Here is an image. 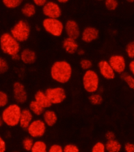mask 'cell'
I'll return each mask as SVG.
<instances>
[{
    "label": "cell",
    "instance_id": "cell-45",
    "mask_svg": "<svg viewBox=\"0 0 134 152\" xmlns=\"http://www.w3.org/2000/svg\"><path fill=\"white\" fill-rule=\"evenodd\" d=\"M127 2H130V3H133V2H134V0H128Z\"/></svg>",
    "mask_w": 134,
    "mask_h": 152
},
{
    "label": "cell",
    "instance_id": "cell-16",
    "mask_svg": "<svg viewBox=\"0 0 134 152\" xmlns=\"http://www.w3.org/2000/svg\"><path fill=\"white\" fill-rule=\"evenodd\" d=\"M33 121V114L29 109H23L21 111L19 125L22 129L27 130Z\"/></svg>",
    "mask_w": 134,
    "mask_h": 152
},
{
    "label": "cell",
    "instance_id": "cell-3",
    "mask_svg": "<svg viewBox=\"0 0 134 152\" xmlns=\"http://www.w3.org/2000/svg\"><path fill=\"white\" fill-rule=\"evenodd\" d=\"M0 48L2 52L10 57L21 53L20 43L9 32H5L0 37Z\"/></svg>",
    "mask_w": 134,
    "mask_h": 152
},
{
    "label": "cell",
    "instance_id": "cell-14",
    "mask_svg": "<svg viewBox=\"0 0 134 152\" xmlns=\"http://www.w3.org/2000/svg\"><path fill=\"white\" fill-rule=\"evenodd\" d=\"M100 37V32L99 30L95 27L89 26L83 29L81 34V40L84 43H90L93 41L96 40Z\"/></svg>",
    "mask_w": 134,
    "mask_h": 152
},
{
    "label": "cell",
    "instance_id": "cell-22",
    "mask_svg": "<svg viewBox=\"0 0 134 152\" xmlns=\"http://www.w3.org/2000/svg\"><path fill=\"white\" fill-rule=\"evenodd\" d=\"M29 109L32 113L33 115L36 116H43V113L45 111V109H43L40 105L35 100H32L29 106Z\"/></svg>",
    "mask_w": 134,
    "mask_h": 152
},
{
    "label": "cell",
    "instance_id": "cell-15",
    "mask_svg": "<svg viewBox=\"0 0 134 152\" xmlns=\"http://www.w3.org/2000/svg\"><path fill=\"white\" fill-rule=\"evenodd\" d=\"M21 61L25 65H32L37 61V56L34 50L29 48H25L20 53Z\"/></svg>",
    "mask_w": 134,
    "mask_h": 152
},
{
    "label": "cell",
    "instance_id": "cell-24",
    "mask_svg": "<svg viewBox=\"0 0 134 152\" xmlns=\"http://www.w3.org/2000/svg\"><path fill=\"white\" fill-rule=\"evenodd\" d=\"M122 79L125 84H127L128 87L130 88V89H132L134 91V77L130 74V73H124L123 74H122Z\"/></svg>",
    "mask_w": 134,
    "mask_h": 152
},
{
    "label": "cell",
    "instance_id": "cell-17",
    "mask_svg": "<svg viewBox=\"0 0 134 152\" xmlns=\"http://www.w3.org/2000/svg\"><path fill=\"white\" fill-rule=\"evenodd\" d=\"M62 48L67 54L74 55L77 52V50L79 49V45H78V43L77 42V40L73 39L66 37L62 41Z\"/></svg>",
    "mask_w": 134,
    "mask_h": 152
},
{
    "label": "cell",
    "instance_id": "cell-2",
    "mask_svg": "<svg viewBox=\"0 0 134 152\" xmlns=\"http://www.w3.org/2000/svg\"><path fill=\"white\" fill-rule=\"evenodd\" d=\"M21 111L22 109L17 103L8 105L5 107L1 114L5 125L9 127H16L19 125Z\"/></svg>",
    "mask_w": 134,
    "mask_h": 152
},
{
    "label": "cell",
    "instance_id": "cell-28",
    "mask_svg": "<svg viewBox=\"0 0 134 152\" xmlns=\"http://www.w3.org/2000/svg\"><path fill=\"white\" fill-rule=\"evenodd\" d=\"M80 67L84 71H88L92 69V61L87 58H83L80 61Z\"/></svg>",
    "mask_w": 134,
    "mask_h": 152
},
{
    "label": "cell",
    "instance_id": "cell-35",
    "mask_svg": "<svg viewBox=\"0 0 134 152\" xmlns=\"http://www.w3.org/2000/svg\"><path fill=\"white\" fill-rule=\"evenodd\" d=\"M48 152H63V147H62L60 144L55 143L48 148Z\"/></svg>",
    "mask_w": 134,
    "mask_h": 152
},
{
    "label": "cell",
    "instance_id": "cell-20",
    "mask_svg": "<svg viewBox=\"0 0 134 152\" xmlns=\"http://www.w3.org/2000/svg\"><path fill=\"white\" fill-rule=\"evenodd\" d=\"M21 11L25 18H30L35 16V14L37 13V8H36V6L32 2H27L23 5V7L21 9Z\"/></svg>",
    "mask_w": 134,
    "mask_h": 152
},
{
    "label": "cell",
    "instance_id": "cell-9",
    "mask_svg": "<svg viewBox=\"0 0 134 152\" xmlns=\"http://www.w3.org/2000/svg\"><path fill=\"white\" fill-rule=\"evenodd\" d=\"M42 11L46 18L59 19L62 16V8L60 5L53 1H48L45 6L42 8Z\"/></svg>",
    "mask_w": 134,
    "mask_h": 152
},
{
    "label": "cell",
    "instance_id": "cell-39",
    "mask_svg": "<svg viewBox=\"0 0 134 152\" xmlns=\"http://www.w3.org/2000/svg\"><path fill=\"white\" fill-rule=\"evenodd\" d=\"M47 2H48L47 0H33V4L36 7H42V8L45 6Z\"/></svg>",
    "mask_w": 134,
    "mask_h": 152
},
{
    "label": "cell",
    "instance_id": "cell-23",
    "mask_svg": "<svg viewBox=\"0 0 134 152\" xmlns=\"http://www.w3.org/2000/svg\"><path fill=\"white\" fill-rule=\"evenodd\" d=\"M48 148L47 143L43 140L35 141L34 145L30 152H48Z\"/></svg>",
    "mask_w": 134,
    "mask_h": 152
},
{
    "label": "cell",
    "instance_id": "cell-41",
    "mask_svg": "<svg viewBox=\"0 0 134 152\" xmlns=\"http://www.w3.org/2000/svg\"><path fill=\"white\" fill-rule=\"evenodd\" d=\"M11 58L13 61H19V60H21L20 54H18V55H13V56H11Z\"/></svg>",
    "mask_w": 134,
    "mask_h": 152
},
{
    "label": "cell",
    "instance_id": "cell-31",
    "mask_svg": "<svg viewBox=\"0 0 134 152\" xmlns=\"http://www.w3.org/2000/svg\"><path fill=\"white\" fill-rule=\"evenodd\" d=\"M118 7V2L117 0H106L105 7L110 11H114Z\"/></svg>",
    "mask_w": 134,
    "mask_h": 152
},
{
    "label": "cell",
    "instance_id": "cell-18",
    "mask_svg": "<svg viewBox=\"0 0 134 152\" xmlns=\"http://www.w3.org/2000/svg\"><path fill=\"white\" fill-rule=\"evenodd\" d=\"M34 100L37 102H38L43 109H48L52 105L47 95H46L45 91H37L34 95Z\"/></svg>",
    "mask_w": 134,
    "mask_h": 152
},
{
    "label": "cell",
    "instance_id": "cell-6",
    "mask_svg": "<svg viewBox=\"0 0 134 152\" xmlns=\"http://www.w3.org/2000/svg\"><path fill=\"white\" fill-rule=\"evenodd\" d=\"M42 27L48 34L52 37H61L64 32L65 25L59 19L44 18L42 22Z\"/></svg>",
    "mask_w": 134,
    "mask_h": 152
},
{
    "label": "cell",
    "instance_id": "cell-27",
    "mask_svg": "<svg viewBox=\"0 0 134 152\" xmlns=\"http://www.w3.org/2000/svg\"><path fill=\"white\" fill-rule=\"evenodd\" d=\"M35 141L33 140V139L30 136L25 137L22 140V147L23 149L26 151H31L32 149V147L34 145Z\"/></svg>",
    "mask_w": 134,
    "mask_h": 152
},
{
    "label": "cell",
    "instance_id": "cell-19",
    "mask_svg": "<svg viewBox=\"0 0 134 152\" xmlns=\"http://www.w3.org/2000/svg\"><path fill=\"white\" fill-rule=\"evenodd\" d=\"M43 121L48 127H52L57 123L58 115L52 110H46L43 114Z\"/></svg>",
    "mask_w": 134,
    "mask_h": 152
},
{
    "label": "cell",
    "instance_id": "cell-33",
    "mask_svg": "<svg viewBox=\"0 0 134 152\" xmlns=\"http://www.w3.org/2000/svg\"><path fill=\"white\" fill-rule=\"evenodd\" d=\"M91 152H107L106 151V147H105V143L103 142H96L93 145L92 148Z\"/></svg>",
    "mask_w": 134,
    "mask_h": 152
},
{
    "label": "cell",
    "instance_id": "cell-40",
    "mask_svg": "<svg viewBox=\"0 0 134 152\" xmlns=\"http://www.w3.org/2000/svg\"><path fill=\"white\" fill-rule=\"evenodd\" d=\"M129 69H130V74H132L134 77V59L130 61V63H129Z\"/></svg>",
    "mask_w": 134,
    "mask_h": 152
},
{
    "label": "cell",
    "instance_id": "cell-7",
    "mask_svg": "<svg viewBox=\"0 0 134 152\" xmlns=\"http://www.w3.org/2000/svg\"><path fill=\"white\" fill-rule=\"evenodd\" d=\"M45 93L52 105H59L66 100V92L62 87H53L46 89Z\"/></svg>",
    "mask_w": 134,
    "mask_h": 152
},
{
    "label": "cell",
    "instance_id": "cell-5",
    "mask_svg": "<svg viewBox=\"0 0 134 152\" xmlns=\"http://www.w3.org/2000/svg\"><path fill=\"white\" fill-rule=\"evenodd\" d=\"M10 33L19 43L25 42L29 39L31 34V26L27 20H20L12 27Z\"/></svg>",
    "mask_w": 134,
    "mask_h": 152
},
{
    "label": "cell",
    "instance_id": "cell-32",
    "mask_svg": "<svg viewBox=\"0 0 134 152\" xmlns=\"http://www.w3.org/2000/svg\"><path fill=\"white\" fill-rule=\"evenodd\" d=\"M9 63L4 58L0 57V74H4L9 70Z\"/></svg>",
    "mask_w": 134,
    "mask_h": 152
},
{
    "label": "cell",
    "instance_id": "cell-13",
    "mask_svg": "<svg viewBox=\"0 0 134 152\" xmlns=\"http://www.w3.org/2000/svg\"><path fill=\"white\" fill-rule=\"evenodd\" d=\"M98 70L99 73L104 79L111 80L115 78V72L112 69L108 61L107 60H101L98 63Z\"/></svg>",
    "mask_w": 134,
    "mask_h": 152
},
{
    "label": "cell",
    "instance_id": "cell-37",
    "mask_svg": "<svg viewBox=\"0 0 134 152\" xmlns=\"http://www.w3.org/2000/svg\"><path fill=\"white\" fill-rule=\"evenodd\" d=\"M105 138H106L107 141L114 140H115V134L112 131H108L105 134Z\"/></svg>",
    "mask_w": 134,
    "mask_h": 152
},
{
    "label": "cell",
    "instance_id": "cell-4",
    "mask_svg": "<svg viewBox=\"0 0 134 152\" xmlns=\"http://www.w3.org/2000/svg\"><path fill=\"white\" fill-rule=\"evenodd\" d=\"M82 84L88 93H96L100 88V76L93 69L85 71L82 77Z\"/></svg>",
    "mask_w": 134,
    "mask_h": 152
},
{
    "label": "cell",
    "instance_id": "cell-21",
    "mask_svg": "<svg viewBox=\"0 0 134 152\" xmlns=\"http://www.w3.org/2000/svg\"><path fill=\"white\" fill-rule=\"evenodd\" d=\"M107 152H120L122 149V145L117 140L107 141L105 143Z\"/></svg>",
    "mask_w": 134,
    "mask_h": 152
},
{
    "label": "cell",
    "instance_id": "cell-11",
    "mask_svg": "<svg viewBox=\"0 0 134 152\" xmlns=\"http://www.w3.org/2000/svg\"><path fill=\"white\" fill-rule=\"evenodd\" d=\"M14 99L18 104H24L27 102L28 94L25 85L20 81H16L13 85Z\"/></svg>",
    "mask_w": 134,
    "mask_h": 152
},
{
    "label": "cell",
    "instance_id": "cell-8",
    "mask_svg": "<svg viewBox=\"0 0 134 152\" xmlns=\"http://www.w3.org/2000/svg\"><path fill=\"white\" fill-rule=\"evenodd\" d=\"M47 131V125L43 119H35L32 121L27 132L30 137L32 139H38L43 137Z\"/></svg>",
    "mask_w": 134,
    "mask_h": 152
},
{
    "label": "cell",
    "instance_id": "cell-36",
    "mask_svg": "<svg viewBox=\"0 0 134 152\" xmlns=\"http://www.w3.org/2000/svg\"><path fill=\"white\" fill-rule=\"evenodd\" d=\"M124 151L125 152H134V143H126L124 145Z\"/></svg>",
    "mask_w": 134,
    "mask_h": 152
},
{
    "label": "cell",
    "instance_id": "cell-46",
    "mask_svg": "<svg viewBox=\"0 0 134 152\" xmlns=\"http://www.w3.org/2000/svg\"><path fill=\"white\" fill-rule=\"evenodd\" d=\"M37 31H40V26H37Z\"/></svg>",
    "mask_w": 134,
    "mask_h": 152
},
{
    "label": "cell",
    "instance_id": "cell-26",
    "mask_svg": "<svg viewBox=\"0 0 134 152\" xmlns=\"http://www.w3.org/2000/svg\"><path fill=\"white\" fill-rule=\"evenodd\" d=\"M89 102H91V104L94 105V106H99V105L102 104L103 101L102 95H100V93H97V92L91 94L89 95Z\"/></svg>",
    "mask_w": 134,
    "mask_h": 152
},
{
    "label": "cell",
    "instance_id": "cell-25",
    "mask_svg": "<svg viewBox=\"0 0 134 152\" xmlns=\"http://www.w3.org/2000/svg\"><path fill=\"white\" fill-rule=\"evenodd\" d=\"M2 4L8 9H16L22 4V0H3Z\"/></svg>",
    "mask_w": 134,
    "mask_h": 152
},
{
    "label": "cell",
    "instance_id": "cell-10",
    "mask_svg": "<svg viewBox=\"0 0 134 152\" xmlns=\"http://www.w3.org/2000/svg\"><path fill=\"white\" fill-rule=\"evenodd\" d=\"M108 62L114 69L115 73L123 74L126 69V61L125 57L122 55H113L108 59Z\"/></svg>",
    "mask_w": 134,
    "mask_h": 152
},
{
    "label": "cell",
    "instance_id": "cell-43",
    "mask_svg": "<svg viewBox=\"0 0 134 152\" xmlns=\"http://www.w3.org/2000/svg\"><path fill=\"white\" fill-rule=\"evenodd\" d=\"M68 2V0H58V3L59 4H66Z\"/></svg>",
    "mask_w": 134,
    "mask_h": 152
},
{
    "label": "cell",
    "instance_id": "cell-42",
    "mask_svg": "<svg viewBox=\"0 0 134 152\" xmlns=\"http://www.w3.org/2000/svg\"><path fill=\"white\" fill-rule=\"evenodd\" d=\"M77 54L78 55H80V56H82V55H84V54H85V51H84V49L79 48V49H78V50H77Z\"/></svg>",
    "mask_w": 134,
    "mask_h": 152
},
{
    "label": "cell",
    "instance_id": "cell-29",
    "mask_svg": "<svg viewBox=\"0 0 134 152\" xmlns=\"http://www.w3.org/2000/svg\"><path fill=\"white\" fill-rule=\"evenodd\" d=\"M9 96L5 91H0V108H5L8 106Z\"/></svg>",
    "mask_w": 134,
    "mask_h": 152
},
{
    "label": "cell",
    "instance_id": "cell-30",
    "mask_svg": "<svg viewBox=\"0 0 134 152\" xmlns=\"http://www.w3.org/2000/svg\"><path fill=\"white\" fill-rule=\"evenodd\" d=\"M125 53L127 55V57L131 58L132 60L134 59V41H131L127 43L125 47Z\"/></svg>",
    "mask_w": 134,
    "mask_h": 152
},
{
    "label": "cell",
    "instance_id": "cell-12",
    "mask_svg": "<svg viewBox=\"0 0 134 152\" xmlns=\"http://www.w3.org/2000/svg\"><path fill=\"white\" fill-rule=\"evenodd\" d=\"M64 31L66 32L67 37L73 39L75 40L81 37V34L79 25L74 20H68L65 23Z\"/></svg>",
    "mask_w": 134,
    "mask_h": 152
},
{
    "label": "cell",
    "instance_id": "cell-1",
    "mask_svg": "<svg viewBox=\"0 0 134 152\" xmlns=\"http://www.w3.org/2000/svg\"><path fill=\"white\" fill-rule=\"evenodd\" d=\"M50 75L53 80L59 84H66L73 75V67L67 61H56L51 67Z\"/></svg>",
    "mask_w": 134,
    "mask_h": 152
},
{
    "label": "cell",
    "instance_id": "cell-34",
    "mask_svg": "<svg viewBox=\"0 0 134 152\" xmlns=\"http://www.w3.org/2000/svg\"><path fill=\"white\" fill-rule=\"evenodd\" d=\"M63 152H80V149L74 143H67L63 147Z\"/></svg>",
    "mask_w": 134,
    "mask_h": 152
},
{
    "label": "cell",
    "instance_id": "cell-44",
    "mask_svg": "<svg viewBox=\"0 0 134 152\" xmlns=\"http://www.w3.org/2000/svg\"><path fill=\"white\" fill-rule=\"evenodd\" d=\"M3 124H4V121H3V120H2V116L0 115V128L2 127V125H3Z\"/></svg>",
    "mask_w": 134,
    "mask_h": 152
},
{
    "label": "cell",
    "instance_id": "cell-47",
    "mask_svg": "<svg viewBox=\"0 0 134 152\" xmlns=\"http://www.w3.org/2000/svg\"><path fill=\"white\" fill-rule=\"evenodd\" d=\"M13 152H20V151H14Z\"/></svg>",
    "mask_w": 134,
    "mask_h": 152
},
{
    "label": "cell",
    "instance_id": "cell-38",
    "mask_svg": "<svg viewBox=\"0 0 134 152\" xmlns=\"http://www.w3.org/2000/svg\"><path fill=\"white\" fill-rule=\"evenodd\" d=\"M7 151V143L2 136H0V152H6Z\"/></svg>",
    "mask_w": 134,
    "mask_h": 152
}]
</instances>
